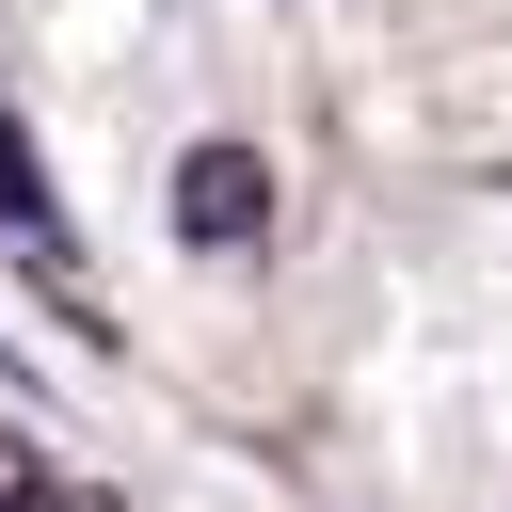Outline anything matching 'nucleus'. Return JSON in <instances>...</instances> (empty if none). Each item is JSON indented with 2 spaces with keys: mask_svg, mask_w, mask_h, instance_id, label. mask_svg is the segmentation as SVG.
<instances>
[{
  "mask_svg": "<svg viewBox=\"0 0 512 512\" xmlns=\"http://www.w3.org/2000/svg\"><path fill=\"white\" fill-rule=\"evenodd\" d=\"M224 224H256V160H192V240H224Z\"/></svg>",
  "mask_w": 512,
  "mask_h": 512,
  "instance_id": "nucleus-1",
  "label": "nucleus"
}]
</instances>
